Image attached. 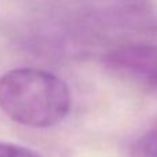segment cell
<instances>
[{"label":"cell","mask_w":157,"mask_h":157,"mask_svg":"<svg viewBox=\"0 0 157 157\" xmlns=\"http://www.w3.org/2000/svg\"><path fill=\"white\" fill-rule=\"evenodd\" d=\"M71 108L68 84L51 72L15 68L0 77V109L21 125L54 127L68 116Z\"/></svg>","instance_id":"cell-1"},{"label":"cell","mask_w":157,"mask_h":157,"mask_svg":"<svg viewBox=\"0 0 157 157\" xmlns=\"http://www.w3.org/2000/svg\"><path fill=\"white\" fill-rule=\"evenodd\" d=\"M103 63L117 76L157 90V46L128 44L103 57Z\"/></svg>","instance_id":"cell-2"},{"label":"cell","mask_w":157,"mask_h":157,"mask_svg":"<svg viewBox=\"0 0 157 157\" xmlns=\"http://www.w3.org/2000/svg\"><path fill=\"white\" fill-rule=\"evenodd\" d=\"M130 157H157V123L150 125L132 142Z\"/></svg>","instance_id":"cell-3"},{"label":"cell","mask_w":157,"mask_h":157,"mask_svg":"<svg viewBox=\"0 0 157 157\" xmlns=\"http://www.w3.org/2000/svg\"><path fill=\"white\" fill-rule=\"evenodd\" d=\"M0 157H40V155L22 145L0 141Z\"/></svg>","instance_id":"cell-4"}]
</instances>
